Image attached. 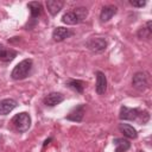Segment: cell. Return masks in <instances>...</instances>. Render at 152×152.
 I'll return each mask as SVG.
<instances>
[{"instance_id":"obj_11","label":"cell","mask_w":152,"mask_h":152,"mask_svg":"<svg viewBox=\"0 0 152 152\" xmlns=\"http://www.w3.org/2000/svg\"><path fill=\"white\" fill-rule=\"evenodd\" d=\"M18 55V52L13 49H8L4 45L0 44V61L2 62H11L15 58V56Z\"/></svg>"},{"instance_id":"obj_3","label":"cell","mask_w":152,"mask_h":152,"mask_svg":"<svg viewBox=\"0 0 152 152\" xmlns=\"http://www.w3.org/2000/svg\"><path fill=\"white\" fill-rule=\"evenodd\" d=\"M12 125L19 133H24V132L28 131V128L31 127V116H30V114L26 113V112H21L19 114L14 115L13 119H12Z\"/></svg>"},{"instance_id":"obj_16","label":"cell","mask_w":152,"mask_h":152,"mask_svg":"<svg viewBox=\"0 0 152 152\" xmlns=\"http://www.w3.org/2000/svg\"><path fill=\"white\" fill-rule=\"evenodd\" d=\"M27 7L30 8V12H31V17L32 18H38L43 13L42 4L38 2V1H31V2H28L27 4Z\"/></svg>"},{"instance_id":"obj_14","label":"cell","mask_w":152,"mask_h":152,"mask_svg":"<svg viewBox=\"0 0 152 152\" xmlns=\"http://www.w3.org/2000/svg\"><path fill=\"white\" fill-rule=\"evenodd\" d=\"M119 129L120 132L126 137V138H129V139H135L138 137V133H137V129L128 125V124H120L119 125Z\"/></svg>"},{"instance_id":"obj_21","label":"cell","mask_w":152,"mask_h":152,"mask_svg":"<svg viewBox=\"0 0 152 152\" xmlns=\"http://www.w3.org/2000/svg\"><path fill=\"white\" fill-rule=\"evenodd\" d=\"M129 4L132 6H135V7H142L146 5V1L145 0H140V1H129Z\"/></svg>"},{"instance_id":"obj_20","label":"cell","mask_w":152,"mask_h":152,"mask_svg":"<svg viewBox=\"0 0 152 152\" xmlns=\"http://www.w3.org/2000/svg\"><path fill=\"white\" fill-rule=\"evenodd\" d=\"M74 11L76 12V14H77V17L80 18L81 23L86 20V18H87V15H88V10H87L86 7H77V8H74Z\"/></svg>"},{"instance_id":"obj_23","label":"cell","mask_w":152,"mask_h":152,"mask_svg":"<svg viewBox=\"0 0 152 152\" xmlns=\"http://www.w3.org/2000/svg\"><path fill=\"white\" fill-rule=\"evenodd\" d=\"M138 152H144V151H138Z\"/></svg>"},{"instance_id":"obj_4","label":"cell","mask_w":152,"mask_h":152,"mask_svg":"<svg viewBox=\"0 0 152 152\" xmlns=\"http://www.w3.org/2000/svg\"><path fill=\"white\" fill-rule=\"evenodd\" d=\"M87 48L93 52H101L107 48V40L102 37H91L86 43Z\"/></svg>"},{"instance_id":"obj_13","label":"cell","mask_w":152,"mask_h":152,"mask_svg":"<svg viewBox=\"0 0 152 152\" xmlns=\"http://www.w3.org/2000/svg\"><path fill=\"white\" fill-rule=\"evenodd\" d=\"M64 6V2L61 0H48L46 1V8L51 15H56Z\"/></svg>"},{"instance_id":"obj_9","label":"cell","mask_w":152,"mask_h":152,"mask_svg":"<svg viewBox=\"0 0 152 152\" xmlns=\"http://www.w3.org/2000/svg\"><path fill=\"white\" fill-rule=\"evenodd\" d=\"M63 100H64V96H63L61 93H50V94H48V95L44 97L43 102H44L45 106L55 107V106H57L58 103H61Z\"/></svg>"},{"instance_id":"obj_19","label":"cell","mask_w":152,"mask_h":152,"mask_svg":"<svg viewBox=\"0 0 152 152\" xmlns=\"http://www.w3.org/2000/svg\"><path fill=\"white\" fill-rule=\"evenodd\" d=\"M113 142L116 145L118 148H120V150H122L125 152L131 147V142L128 140H126V139H122V138H115L113 140Z\"/></svg>"},{"instance_id":"obj_1","label":"cell","mask_w":152,"mask_h":152,"mask_svg":"<svg viewBox=\"0 0 152 152\" xmlns=\"http://www.w3.org/2000/svg\"><path fill=\"white\" fill-rule=\"evenodd\" d=\"M119 119L120 120H128V121H138L140 124H146L150 119V115L146 110L122 106L120 108Z\"/></svg>"},{"instance_id":"obj_6","label":"cell","mask_w":152,"mask_h":152,"mask_svg":"<svg viewBox=\"0 0 152 152\" xmlns=\"http://www.w3.org/2000/svg\"><path fill=\"white\" fill-rule=\"evenodd\" d=\"M17 106H18V102L14 99H4V100H1L0 101V115L10 114Z\"/></svg>"},{"instance_id":"obj_8","label":"cell","mask_w":152,"mask_h":152,"mask_svg":"<svg viewBox=\"0 0 152 152\" xmlns=\"http://www.w3.org/2000/svg\"><path fill=\"white\" fill-rule=\"evenodd\" d=\"M83 116H84V104H78L65 118L74 122H81L83 120Z\"/></svg>"},{"instance_id":"obj_18","label":"cell","mask_w":152,"mask_h":152,"mask_svg":"<svg viewBox=\"0 0 152 152\" xmlns=\"http://www.w3.org/2000/svg\"><path fill=\"white\" fill-rule=\"evenodd\" d=\"M147 26L146 27H141L138 32V37L139 38H144V39H148L151 37V33H152V28H151V21H147L146 24Z\"/></svg>"},{"instance_id":"obj_2","label":"cell","mask_w":152,"mask_h":152,"mask_svg":"<svg viewBox=\"0 0 152 152\" xmlns=\"http://www.w3.org/2000/svg\"><path fill=\"white\" fill-rule=\"evenodd\" d=\"M32 66H33V62L31 58H26V59H23L21 62H19L12 70L11 72V77L12 80L14 81H20V80H24L26 78L31 70H32Z\"/></svg>"},{"instance_id":"obj_12","label":"cell","mask_w":152,"mask_h":152,"mask_svg":"<svg viewBox=\"0 0 152 152\" xmlns=\"http://www.w3.org/2000/svg\"><path fill=\"white\" fill-rule=\"evenodd\" d=\"M116 10H118V8H116L115 6H113V5H108V6L102 7L101 13H100V20H101L102 23L108 21V20L112 19V17L116 13Z\"/></svg>"},{"instance_id":"obj_15","label":"cell","mask_w":152,"mask_h":152,"mask_svg":"<svg viewBox=\"0 0 152 152\" xmlns=\"http://www.w3.org/2000/svg\"><path fill=\"white\" fill-rule=\"evenodd\" d=\"M62 21L64 24H66V25H76V24L81 23L80 18L77 17V14H76L75 11H70V12H66L65 14H63Z\"/></svg>"},{"instance_id":"obj_10","label":"cell","mask_w":152,"mask_h":152,"mask_svg":"<svg viewBox=\"0 0 152 152\" xmlns=\"http://www.w3.org/2000/svg\"><path fill=\"white\" fill-rule=\"evenodd\" d=\"M71 34H72V32H71L69 28L58 26V27H56V28L53 30V32H52V38H53L55 42H62V40L69 38Z\"/></svg>"},{"instance_id":"obj_17","label":"cell","mask_w":152,"mask_h":152,"mask_svg":"<svg viewBox=\"0 0 152 152\" xmlns=\"http://www.w3.org/2000/svg\"><path fill=\"white\" fill-rule=\"evenodd\" d=\"M66 86L69 88H71L72 90H75L76 93H83L86 83L83 81H81V80H72V78H70V80L66 81Z\"/></svg>"},{"instance_id":"obj_7","label":"cell","mask_w":152,"mask_h":152,"mask_svg":"<svg viewBox=\"0 0 152 152\" xmlns=\"http://www.w3.org/2000/svg\"><path fill=\"white\" fill-rule=\"evenodd\" d=\"M95 90L99 95H102L107 90V78L102 71H96V86Z\"/></svg>"},{"instance_id":"obj_22","label":"cell","mask_w":152,"mask_h":152,"mask_svg":"<svg viewBox=\"0 0 152 152\" xmlns=\"http://www.w3.org/2000/svg\"><path fill=\"white\" fill-rule=\"evenodd\" d=\"M114 152H125V151H122V150H120V148H118V147H116Z\"/></svg>"},{"instance_id":"obj_5","label":"cell","mask_w":152,"mask_h":152,"mask_svg":"<svg viewBox=\"0 0 152 152\" xmlns=\"http://www.w3.org/2000/svg\"><path fill=\"white\" fill-rule=\"evenodd\" d=\"M132 84H133V87H134L135 89H138V90H144V89H146L147 86H148V81H147L146 74H145V72H141V71L135 72L134 76H133V78H132Z\"/></svg>"}]
</instances>
